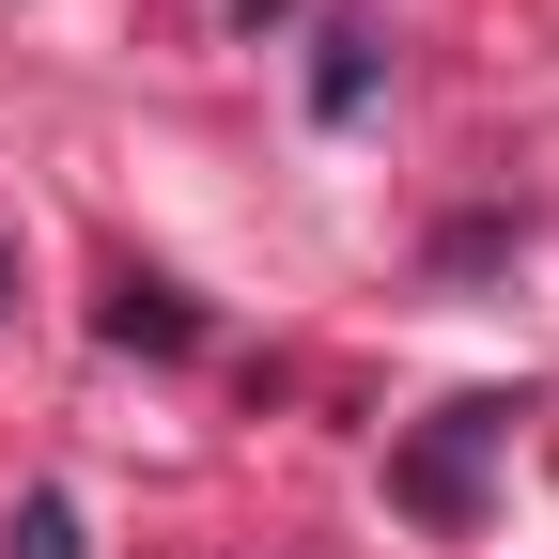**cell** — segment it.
I'll use <instances>...</instances> for the list:
<instances>
[{
    "label": "cell",
    "mask_w": 559,
    "mask_h": 559,
    "mask_svg": "<svg viewBox=\"0 0 559 559\" xmlns=\"http://www.w3.org/2000/svg\"><path fill=\"white\" fill-rule=\"evenodd\" d=\"M498 436H513V404H498V389L436 404V436L389 466V498H404V513H436V528H466V498H481V451H498Z\"/></svg>",
    "instance_id": "6da1fadb"
},
{
    "label": "cell",
    "mask_w": 559,
    "mask_h": 559,
    "mask_svg": "<svg viewBox=\"0 0 559 559\" xmlns=\"http://www.w3.org/2000/svg\"><path fill=\"white\" fill-rule=\"evenodd\" d=\"M311 94H326V124H358L373 109V32H326V79Z\"/></svg>",
    "instance_id": "3957f363"
},
{
    "label": "cell",
    "mask_w": 559,
    "mask_h": 559,
    "mask_svg": "<svg viewBox=\"0 0 559 559\" xmlns=\"http://www.w3.org/2000/svg\"><path fill=\"white\" fill-rule=\"evenodd\" d=\"M16 559H79V498H62V481L16 498Z\"/></svg>",
    "instance_id": "277c9868"
},
{
    "label": "cell",
    "mask_w": 559,
    "mask_h": 559,
    "mask_svg": "<svg viewBox=\"0 0 559 559\" xmlns=\"http://www.w3.org/2000/svg\"><path fill=\"white\" fill-rule=\"evenodd\" d=\"M109 342H156V358H187V296H156V280H124V296H109Z\"/></svg>",
    "instance_id": "7a4b0ae2"
}]
</instances>
